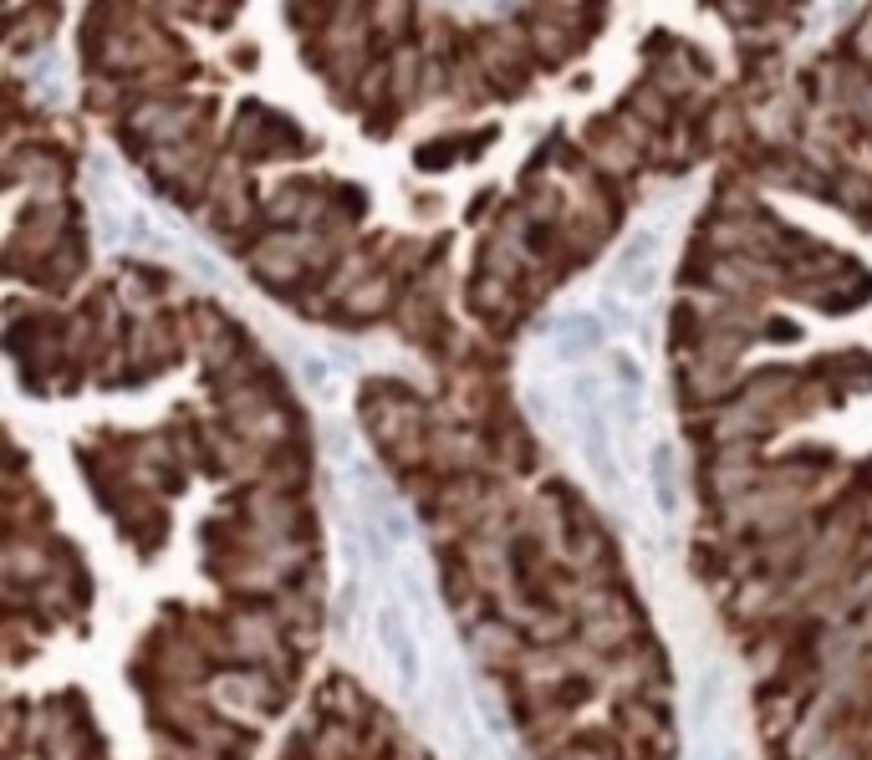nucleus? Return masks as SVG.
I'll return each mask as SVG.
<instances>
[{"mask_svg": "<svg viewBox=\"0 0 872 760\" xmlns=\"http://www.w3.org/2000/svg\"><path fill=\"white\" fill-rule=\"evenodd\" d=\"M378 638H383V654L393 659V674H399L403 689H419V648H414V638H408V628H403L393 603L378 612Z\"/></svg>", "mask_w": 872, "mask_h": 760, "instance_id": "nucleus-1", "label": "nucleus"}]
</instances>
